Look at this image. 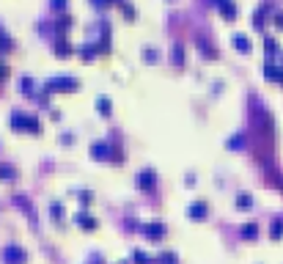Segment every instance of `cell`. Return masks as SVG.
I'll use <instances>...</instances> for the list:
<instances>
[{"label":"cell","instance_id":"37","mask_svg":"<svg viewBox=\"0 0 283 264\" xmlns=\"http://www.w3.org/2000/svg\"><path fill=\"white\" fill-rule=\"evenodd\" d=\"M3 77H9V63L0 61V80H3Z\"/></svg>","mask_w":283,"mask_h":264},{"label":"cell","instance_id":"40","mask_svg":"<svg viewBox=\"0 0 283 264\" xmlns=\"http://www.w3.org/2000/svg\"><path fill=\"white\" fill-rule=\"evenodd\" d=\"M206 3H215V6H220V3H223V0H206Z\"/></svg>","mask_w":283,"mask_h":264},{"label":"cell","instance_id":"9","mask_svg":"<svg viewBox=\"0 0 283 264\" xmlns=\"http://www.w3.org/2000/svg\"><path fill=\"white\" fill-rule=\"evenodd\" d=\"M20 91L28 94V97H36V80H33L31 74H22L20 77Z\"/></svg>","mask_w":283,"mask_h":264},{"label":"cell","instance_id":"17","mask_svg":"<svg viewBox=\"0 0 283 264\" xmlns=\"http://www.w3.org/2000/svg\"><path fill=\"white\" fill-rule=\"evenodd\" d=\"M97 108H99V113H102V116L113 113V102H110L108 97H97Z\"/></svg>","mask_w":283,"mask_h":264},{"label":"cell","instance_id":"12","mask_svg":"<svg viewBox=\"0 0 283 264\" xmlns=\"http://www.w3.org/2000/svg\"><path fill=\"white\" fill-rule=\"evenodd\" d=\"M234 47H237L239 52H250V47H253V42H250V36H245V33H234Z\"/></svg>","mask_w":283,"mask_h":264},{"label":"cell","instance_id":"36","mask_svg":"<svg viewBox=\"0 0 283 264\" xmlns=\"http://www.w3.org/2000/svg\"><path fill=\"white\" fill-rule=\"evenodd\" d=\"M50 6L52 9H58V11H63L66 9V0H50Z\"/></svg>","mask_w":283,"mask_h":264},{"label":"cell","instance_id":"21","mask_svg":"<svg viewBox=\"0 0 283 264\" xmlns=\"http://www.w3.org/2000/svg\"><path fill=\"white\" fill-rule=\"evenodd\" d=\"M17 176V168L9 165V162H0V179H14Z\"/></svg>","mask_w":283,"mask_h":264},{"label":"cell","instance_id":"27","mask_svg":"<svg viewBox=\"0 0 283 264\" xmlns=\"http://www.w3.org/2000/svg\"><path fill=\"white\" fill-rule=\"evenodd\" d=\"M256 234H258V226H256V223H245V226H242V237L253 239Z\"/></svg>","mask_w":283,"mask_h":264},{"label":"cell","instance_id":"10","mask_svg":"<svg viewBox=\"0 0 283 264\" xmlns=\"http://www.w3.org/2000/svg\"><path fill=\"white\" fill-rule=\"evenodd\" d=\"M217 9H220V14L226 17L228 22H231V20H237V3H234V0H223V3L217 6Z\"/></svg>","mask_w":283,"mask_h":264},{"label":"cell","instance_id":"14","mask_svg":"<svg viewBox=\"0 0 283 264\" xmlns=\"http://www.w3.org/2000/svg\"><path fill=\"white\" fill-rule=\"evenodd\" d=\"M74 220H77L80 228H97V218L88 215V212H77V215H74Z\"/></svg>","mask_w":283,"mask_h":264},{"label":"cell","instance_id":"16","mask_svg":"<svg viewBox=\"0 0 283 264\" xmlns=\"http://www.w3.org/2000/svg\"><path fill=\"white\" fill-rule=\"evenodd\" d=\"M74 52V47L66 42V39H58L55 42V55H61V58H66V55H72Z\"/></svg>","mask_w":283,"mask_h":264},{"label":"cell","instance_id":"24","mask_svg":"<svg viewBox=\"0 0 283 264\" xmlns=\"http://www.w3.org/2000/svg\"><path fill=\"white\" fill-rule=\"evenodd\" d=\"M264 52H267V55H278V42H275L272 36L264 39Z\"/></svg>","mask_w":283,"mask_h":264},{"label":"cell","instance_id":"38","mask_svg":"<svg viewBox=\"0 0 283 264\" xmlns=\"http://www.w3.org/2000/svg\"><path fill=\"white\" fill-rule=\"evenodd\" d=\"M61 143H74V135L63 132V135H61Z\"/></svg>","mask_w":283,"mask_h":264},{"label":"cell","instance_id":"35","mask_svg":"<svg viewBox=\"0 0 283 264\" xmlns=\"http://www.w3.org/2000/svg\"><path fill=\"white\" fill-rule=\"evenodd\" d=\"M77 196H80L82 204H91V193H88V190H77Z\"/></svg>","mask_w":283,"mask_h":264},{"label":"cell","instance_id":"26","mask_svg":"<svg viewBox=\"0 0 283 264\" xmlns=\"http://www.w3.org/2000/svg\"><path fill=\"white\" fill-rule=\"evenodd\" d=\"M160 264H179V259H176L173 250H165V253H160V259H157Z\"/></svg>","mask_w":283,"mask_h":264},{"label":"cell","instance_id":"23","mask_svg":"<svg viewBox=\"0 0 283 264\" xmlns=\"http://www.w3.org/2000/svg\"><path fill=\"white\" fill-rule=\"evenodd\" d=\"M198 50H201V55H206V58H217V50L215 47H209V42H198Z\"/></svg>","mask_w":283,"mask_h":264},{"label":"cell","instance_id":"34","mask_svg":"<svg viewBox=\"0 0 283 264\" xmlns=\"http://www.w3.org/2000/svg\"><path fill=\"white\" fill-rule=\"evenodd\" d=\"M121 11H124V14L129 17V20H132V17H135V9H132V6H129V3H124V0H121Z\"/></svg>","mask_w":283,"mask_h":264},{"label":"cell","instance_id":"20","mask_svg":"<svg viewBox=\"0 0 283 264\" xmlns=\"http://www.w3.org/2000/svg\"><path fill=\"white\" fill-rule=\"evenodd\" d=\"M237 207L239 209H250L253 207V196H250V193H239V196H237Z\"/></svg>","mask_w":283,"mask_h":264},{"label":"cell","instance_id":"5","mask_svg":"<svg viewBox=\"0 0 283 264\" xmlns=\"http://www.w3.org/2000/svg\"><path fill=\"white\" fill-rule=\"evenodd\" d=\"M91 157H93V160H108V157H113V160H116V151L110 149L108 140H93V143H91Z\"/></svg>","mask_w":283,"mask_h":264},{"label":"cell","instance_id":"30","mask_svg":"<svg viewBox=\"0 0 283 264\" xmlns=\"http://www.w3.org/2000/svg\"><path fill=\"white\" fill-rule=\"evenodd\" d=\"M50 212L55 215V220H63V207H61V201H52V204H50Z\"/></svg>","mask_w":283,"mask_h":264},{"label":"cell","instance_id":"25","mask_svg":"<svg viewBox=\"0 0 283 264\" xmlns=\"http://www.w3.org/2000/svg\"><path fill=\"white\" fill-rule=\"evenodd\" d=\"M6 50H11V36L6 33V28L0 25V52H6Z\"/></svg>","mask_w":283,"mask_h":264},{"label":"cell","instance_id":"39","mask_svg":"<svg viewBox=\"0 0 283 264\" xmlns=\"http://www.w3.org/2000/svg\"><path fill=\"white\" fill-rule=\"evenodd\" d=\"M275 25L283 28V14H275Z\"/></svg>","mask_w":283,"mask_h":264},{"label":"cell","instance_id":"7","mask_svg":"<svg viewBox=\"0 0 283 264\" xmlns=\"http://www.w3.org/2000/svg\"><path fill=\"white\" fill-rule=\"evenodd\" d=\"M187 215H190L193 220H204L206 215H209V204L206 201H193L190 207H187Z\"/></svg>","mask_w":283,"mask_h":264},{"label":"cell","instance_id":"33","mask_svg":"<svg viewBox=\"0 0 283 264\" xmlns=\"http://www.w3.org/2000/svg\"><path fill=\"white\" fill-rule=\"evenodd\" d=\"M110 3H121V0H91V6H97V9H105Z\"/></svg>","mask_w":283,"mask_h":264},{"label":"cell","instance_id":"32","mask_svg":"<svg viewBox=\"0 0 283 264\" xmlns=\"http://www.w3.org/2000/svg\"><path fill=\"white\" fill-rule=\"evenodd\" d=\"M143 58H146V61H157V58H160V52L149 47V50H143Z\"/></svg>","mask_w":283,"mask_h":264},{"label":"cell","instance_id":"28","mask_svg":"<svg viewBox=\"0 0 283 264\" xmlns=\"http://www.w3.org/2000/svg\"><path fill=\"white\" fill-rule=\"evenodd\" d=\"M132 261H135V264H151V256L143 253V250H135V253H132Z\"/></svg>","mask_w":283,"mask_h":264},{"label":"cell","instance_id":"13","mask_svg":"<svg viewBox=\"0 0 283 264\" xmlns=\"http://www.w3.org/2000/svg\"><path fill=\"white\" fill-rule=\"evenodd\" d=\"M264 77H267V80H278V83H283V66L278 69L275 63H269V61H267V66H264Z\"/></svg>","mask_w":283,"mask_h":264},{"label":"cell","instance_id":"29","mask_svg":"<svg viewBox=\"0 0 283 264\" xmlns=\"http://www.w3.org/2000/svg\"><path fill=\"white\" fill-rule=\"evenodd\" d=\"M80 55L88 61V58H93V55H97V47H93L91 42H88V44H82V47H80Z\"/></svg>","mask_w":283,"mask_h":264},{"label":"cell","instance_id":"8","mask_svg":"<svg viewBox=\"0 0 283 264\" xmlns=\"http://www.w3.org/2000/svg\"><path fill=\"white\" fill-rule=\"evenodd\" d=\"M14 204H17V207H20L22 212L28 215V218H31L33 226H36V209H33V204H31V201H25V196H14Z\"/></svg>","mask_w":283,"mask_h":264},{"label":"cell","instance_id":"1","mask_svg":"<svg viewBox=\"0 0 283 264\" xmlns=\"http://www.w3.org/2000/svg\"><path fill=\"white\" fill-rule=\"evenodd\" d=\"M80 80L72 77V74H55V77L44 80V91L47 94H58V91H77Z\"/></svg>","mask_w":283,"mask_h":264},{"label":"cell","instance_id":"22","mask_svg":"<svg viewBox=\"0 0 283 264\" xmlns=\"http://www.w3.org/2000/svg\"><path fill=\"white\" fill-rule=\"evenodd\" d=\"M269 237H272V239H280L283 237V220L280 218L272 220V226H269Z\"/></svg>","mask_w":283,"mask_h":264},{"label":"cell","instance_id":"19","mask_svg":"<svg viewBox=\"0 0 283 264\" xmlns=\"http://www.w3.org/2000/svg\"><path fill=\"white\" fill-rule=\"evenodd\" d=\"M72 25H74V20H72V17H61V20H58V25H55L58 39H61V33H63V31H69Z\"/></svg>","mask_w":283,"mask_h":264},{"label":"cell","instance_id":"2","mask_svg":"<svg viewBox=\"0 0 283 264\" xmlns=\"http://www.w3.org/2000/svg\"><path fill=\"white\" fill-rule=\"evenodd\" d=\"M11 127H14V130H31V132H41V121L36 119V116L20 113V110H14V113H11Z\"/></svg>","mask_w":283,"mask_h":264},{"label":"cell","instance_id":"11","mask_svg":"<svg viewBox=\"0 0 283 264\" xmlns=\"http://www.w3.org/2000/svg\"><path fill=\"white\" fill-rule=\"evenodd\" d=\"M99 31H102V36H99V50L108 52V50H110V25H108V20H102Z\"/></svg>","mask_w":283,"mask_h":264},{"label":"cell","instance_id":"3","mask_svg":"<svg viewBox=\"0 0 283 264\" xmlns=\"http://www.w3.org/2000/svg\"><path fill=\"white\" fill-rule=\"evenodd\" d=\"M0 259H3L6 264H25L28 261V250L11 242V245H6V248L0 250Z\"/></svg>","mask_w":283,"mask_h":264},{"label":"cell","instance_id":"4","mask_svg":"<svg viewBox=\"0 0 283 264\" xmlns=\"http://www.w3.org/2000/svg\"><path fill=\"white\" fill-rule=\"evenodd\" d=\"M138 231L143 234V237H149V239H160V237H165V223H160V220L140 223V226H138Z\"/></svg>","mask_w":283,"mask_h":264},{"label":"cell","instance_id":"18","mask_svg":"<svg viewBox=\"0 0 283 264\" xmlns=\"http://www.w3.org/2000/svg\"><path fill=\"white\" fill-rule=\"evenodd\" d=\"M170 58H173V63H184V47H181V42H173Z\"/></svg>","mask_w":283,"mask_h":264},{"label":"cell","instance_id":"6","mask_svg":"<svg viewBox=\"0 0 283 264\" xmlns=\"http://www.w3.org/2000/svg\"><path fill=\"white\" fill-rule=\"evenodd\" d=\"M154 185H157V173L151 171V168H146V171L138 173V187L140 190H154Z\"/></svg>","mask_w":283,"mask_h":264},{"label":"cell","instance_id":"31","mask_svg":"<svg viewBox=\"0 0 283 264\" xmlns=\"http://www.w3.org/2000/svg\"><path fill=\"white\" fill-rule=\"evenodd\" d=\"M245 143V132H239V135H234V138H228V146L231 149H237V146H242Z\"/></svg>","mask_w":283,"mask_h":264},{"label":"cell","instance_id":"15","mask_svg":"<svg viewBox=\"0 0 283 264\" xmlns=\"http://www.w3.org/2000/svg\"><path fill=\"white\" fill-rule=\"evenodd\" d=\"M267 14H269V3H264L261 9H256V14H253V28H264Z\"/></svg>","mask_w":283,"mask_h":264}]
</instances>
